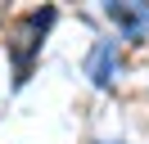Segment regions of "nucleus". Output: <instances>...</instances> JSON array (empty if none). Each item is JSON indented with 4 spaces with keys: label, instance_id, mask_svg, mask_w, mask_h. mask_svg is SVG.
I'll return each mask as SVG.
<instances>
[{
    "label": "nucleus",
    "instance_id": "1",
    "mask_svg": "<svg viewBox=\"0 0 149 144\" xmlns=\"http://www.w3.org/2000/svg\"><path fill=\"white\" fill-rule=\"evenodd\" d=\"M91 77H95V86H109V77H113V45H100V50H95Z\"/></svg>",
    "mask_w": 149,
    "mask_h": 144
},
{
    "label": "nucleus",
    "instance_id": "2",
    "mask_svg": "<svg viewBox=\"0 0 149 144\" xmlns=\"http://www.w3.org/2000/svg\"><path fill=\"white\" fill-rule=\"evenodd\" d=\"M109 14H113V18H122V27H127V32H136V27L145 23V9H127V5H109Z\"/></svg>",
    "mask_w": 149,
    "mask_h": 144
}]
</instances>
